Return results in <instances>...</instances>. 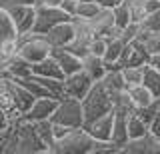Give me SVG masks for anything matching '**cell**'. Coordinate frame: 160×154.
<instances>
[{"instance_id":"cell-42","label":"cell","mask_w":160,"mask_h":154,"mask_svg":"<svg viewBox=\"0 0 160 154\" xmlns=\"http://www.w3.org/2000/svg\"><path fill=\"white\" fill-rule=\"evenodd\" d=\"M52 124H54V138H56V142H58L62 136H66V134H68L70 128L68 126H62V124H56V122H52Z\"/></svg>"},{"instance_id":"cell-6","label":"cell","mask_w":160,"mask_h":154,"mask_svg":"<svg viewBox=\"0 0 160 154\" xmlns=\"http://www.w3.org/2000/svg\"><path fill=\"white\" fill-rule=\"evenodd\" d=\"M18 50V32L8 10L0 4V62H4Z\"/></svg>"},{"instance_id":"cell-29","label":"cell","mask_w":160,"mask_h":154,"mask_svg":"<svg viewBox=\"0 0 160 154\" xmlns=\"http://www.w3.org/2000/svg\"><path fill=\"white\" fill-rule=\"evenodd\" d=\"M112 16H114V26H116L118 30H122L124 26H128V24L132 22V12H130V6L126 2L114 6L112 8Z\"/></svg>"},{"instance_id":"cell-28","label":"cell","mask_w":160,"mask_h":154,"mask_svg":"<svg viewBox=\"0 0 160 154\" xmlns=\"http://www.w3.org/2000/svg\"><path fill=\"white\" fill-rule=\"evenodd\" d=\"M102 84L108 88V92L112 94H116L120 90H124V80H122V74H120V70H106V74L102 76Z\"/></svg>"},{"instance_id":"cell-27","label":"cell","mask_w":160,"mask_h":154,"mask_svg":"<svg viewBox=\"0 0 160 154\" xmlns=\"http://www.w3.org/2000/svg\"><path fill=\"white\" fill-rule=\"evenodd\" d=\"M126 128H128V140H132V138H138V136H142V134L148 132V124L144 122L136 112H130V114H128Z\"/></svg>"},{"instance_id":"cell-12","label":"cell","mask_w":160,"mask_h":154,"mask_svg":"<svg viewBox=\"0 0 160 154\" xmlns=\"http://www.w3.org/2000/svg\"><path fill=\"white\" fill-rule=\"evenodd\" d=\"M56 102H58V98H54V96H40V98H34V102L30 104V108L22 114V118H24V120H28V122L46 120V118L52 116L54 108H56Z\"/></svg>"},{"instance_id":"cell-23","label":"cell","mask_w":160,"mask_h":154,"mask_svg":"<svg viewBox=\"0 0 160 154\" xmlns=\"http://www.w3.org/2000/svg\"><path fill=\"white\" fill-rule=\"evenodd\" d=\"M10 80H12V78H10ZM12 96H14L16 110H18L20 114H24V112L30 108V104L34 102V96H32V94H30L18 80H12Z\"/></svg>"},{"instance_id":"cell-32","label":"cell","mask_w":160,"mask_h":154,"mask_svg":"<svg viewBox=\"0 0 160 154\" xmlns=\"http://www.w3.org/2000/svg\"><path fill=\"white\" fill-rule=\"evenodd\" d=\"M98 10H100V4L96 2V0H92V2H78L76 4V12H74V18L88 20V18H92Z\"/></svg>"},{"instance_id":"cell-11","label":"cell","mask_w":160,"mask_h":154,"mask_svg":"<svg viewBox=\"0 0 160 154\" xmlns=\"http://www.w3.org/2000/svg\"><path fill=\"white\" fill-rule=\"evenodd\" d=\"M150 54L140 40H132L124 44L122 54H120V66H146Z\"/></svg>"},{"instance_id":"cell-31","label":"cell","mask_w":160,"mask_h":154,"mask_svg":"<svg viewBox=\"0 0 160 154\" xmlns=\"http://www.w3.org/2000/svg\"><path fill=\"white\" fill-rule=\"evenodd\" d=\"M12 80H14V78H12ZM18 82L22 84V86L26 88V90H28L30 94H32L34 98H40V96H52V94H50V92H48L46 88H44V86H42V84H40V82L36 80V78H34V76H28V78H20Z\"/></svg>"},{"instance_id":"cell-33","label":"cell","mask_w":160,"mask_h":154,"mask_svg":"<svg viewBox=\"0 0 160 154\" xmlns=\"http://www.w3.org/2000/svg\"><path fill=\"white\" fill-rule=\"evenodd\" d=\"M138 24L144 28V30H148V32H160V8L148 12Z\"/></svg>"},{"instance_id":"cell-17","label":"cell","mask_w":160,"mask_h":154,"mask_svg":"<svg viewBox=\"0 0 160 154\" xmlns=\"http://www.w3.org/2000/svg\"><path fill=\"white\" fill-rule=\"evenodd\" d=\"M0 108L8 114L12 120L20 118L22 114L16 110V104H14V96H12V80L8 76H0Z\"/></svg>"},{"instance_id":"cell-44","label":"cell","mask_w":160,"mask_h":154,"mask_svg":"<svg viewBox=\"0 0 160 154\" xmlns=\"http://www.w3.org/2000/svg\"><path fill=\"white\" fill-rule=\"evenodd\" d=\"M96 2L100 4V8H110V10H112L114 6H118V4H122L124 0H96Z\"/></svg>"},{"instance_id":"cell-24","label":"cell","mask_w":160,"mask_h":154,"mask_svg":"<svg viewBox=\"0 0 160 154\" xmlns=\"http://www.w3.org/2000/svg\"><path fill=\"white\" fill-rule=\"evenodd\" d=\"M124 42L120 40V36H108L106 38V50L102 54V60L106 64H120V54H122Z\"/></svg>"},{"instance_id":"cell-46","label":"cell","mask_w":160,"mask_h":154,"mask_svg":"<svg viewBox=\"0 0 160 154\" xmlns=\"http://www.w3.org/2000/svg\"><path fill=\"white\" fill-rule=\"evenodd\" d=\"M62 0H36V4H48V6H58Z\"/></svg>"},{"instance_id":"cell-10","label":"cell","mask_w":160,"mask_h":154,"mask_svg":"<svg viewBox=\"0 0 160 154\" xmlns=\"http://www.w3.org/2000/svg\"><path fill=\"white\" fill-rule=\"evenodd\" d=\"M120 154H160V138L148 130L142 136L128 140L120 148Z\"/></svg>"},{"instance_id":"cell-41","label":"cell","mask_w":160,"mask_h":154,"mask_svg":"<svg viewBox=\"0 0 160 154\" xmlns=\"http://www.w3.org/2000/svg\"><path fill=\"white\" fill-rule=\"evenodd\" d=\"M4 8H10V6H18V4H36V0H0Z\"/></svg>"},{"instance_id":"cell-14","label":"cell","mask_w":160,"mask_h":154,"mask_svg":"<svg viewBox=\"0 0 160 154\" xmlns=\"http://www.w3.org/2000/svg\"><path fill=\"white\" fill-rule=\"evenodd\" d=\"M112 122H114V114L106 112V114H102V116L94 118L90 122H84L82 128L94 140H110V136H112Z\"/></svg>"},{"instance_id":"cell-21","label":"cell","mask_w":160,"mask_h":154,"mask_svg":"<svg viewBox=\"0 0 160 154\" xmlns=\"http://www.w3.org/2000/svg\"><path fill=\"white\" fill-rule=\"evenodd\" d=\"M124 2L130 6V12H132V22H140L148 12L160 8L158 0H124Z\"/></svg>"},{"instance_id":"cell-13","label":"cell","mask_w":160,"mask_h":154,"mask_svg":"<svg viewBox=\"0 0 160 154\" xmlns=\"http://www.w3.org/2000/svg\"><path fill=\"white\" fill-rule=\"evenodd\" d=\"M88 24L92 28L94 36H116L118 28L114 26V16L110 8H100L92 18H88Z\"/></svg>"},{"instance_id":"cell-47","label":"cell","mask_w":160,"mask_h":154,"mask_svg":"<svg viewBox=\"0 0 160 154\" xmlns=\"http://www.w3.org/2000/svg\"><path fill=\"white\" fill-rule=\"evenodd\" d=\"M78 2H92V0H78Z\"/></svg>"},{"instance_id":"cell-16","label":"cell","mask_w":160,"mask_h":154,"mask_svg":"<svg viewBox=\"0 0 160 154\" xmlns=\"http://www.w3.org/2000/svg\"><path fill=\"white\" fill-rule=\"evenodd\" d=\"M50 54H52L54 60L58 62V66H60V70H62L64 76L82 70V58L76 56V54H72L70 50H66V48H52Z\"/></svg>"},{"instance_id":"cell-4","label":"cell","mask_w":160,"mask_h":154,"mask_svg":"<svg viewBox=\"0 0 160 154\" xmlns=\"http://www.w3.org/2000/svg\"><path fill=\"white\" fill-rule=\"evenodd\" d=\"M24 60H28L30 64L40 62L42 58L50 56L52 52V44L48 42V38L44 34H36V32H28L18 36V50H16Z\"/></svg>"},{"instance_id":"cell-25","label":"cell","mask_w":160,"mask_h":154,"mask_svg":"<svg viewBox=\"0 0 160 154\" xmlns=\"http://www.w3.org/2000/svg\"><path fill=\"white\" fill-rule=\"evenodd\" d=\"M126 90H128V96H130V100H132L134 108L146 106V104H150L152 100H156V98H154V94L150 92L142 82H140V84H134V86H128Z\"/></svg>"},{"instance_id":"cell-30","label":"cell","mask_w":160,"mask_h":154,"mask_svg":"<svg viewBox=\"0 0 160 154\" xmlns=\"http://www.w3.org/2000/svg\"><path fill=\"white\" fill-rule=\"evenodd\" d=\"M120 74H122L124 86H134V84L142 82V74H144V66H122L120 68Z\"/></svg>"},{"instance_id":"cell-34","label":"cell","mask_w":160,"mask_h":154,"mask_svg":"<svg viewBox=\"0 0 160 154\" xmlns=\"http://www.w3.org/2000/svg\"><path fill=\"white\" fill-rule=\"evenodd\" d=\"M158 106H160V98L152 100L150 104H146V106H138V108H134V112H136L146 124H150V120L154 118V114H156V110H158Z\"/></svg>"},{"instance_id":"cell-36","label":"cell","mask_w":160,"mask_h":154,"mask_svg":"<svg viewBox=\"0 0 160 154\" xmlns=\"http://www.w3.org/2000/svg\"><path fill=\"white\" fill-rule=\"evenodd\" d=\"M138 32H140V24L138 22H130L128 26H124L122 30H118V36H120V40L124 44H128V42H132V40L138 38Z\"/></svg>"},{"instance_id":"cell-8","label":"cell","mask_w":160,"mask_h":154,"mask_svg":"<svg viewBox=\"0 0 160 154\" xmlns=\"http://www.w3.org/2000/svg\"><path fill=\"white\" fill-rule=\"evenodd\" d=\"M92 84H94V80L84 70L72 72V74L62 78V96H72V98L82 100Z\"/></svg>"},{"instance_id":"cell-7","label":"cell","mask_w":160,"mask_h":154,"mask_svg":"<svg viewBox=\"0 0 160 154\" xmlns=\"http://www.w3.org/2000/svg\"><path fill=\"white\" fill-rule=\"evenodd\" d=\"M72 20V16L66 14L60 6H48V4H36V14H34V26L32 32L36 34H46L52 26L58 22Z\"/></svg>"},{"instance_id":"cell-45","label":"cell","mask_w":160,"mask_h":154,"mask_svg":"<svg viewBox=\"0 0 160 154\" xmlns=\"http://www.w3.org/2000/svg\"><path fill=\"white\" fill-rule=\"evenodd\" d=\"M148 64H150L152 68H156V70H160V52H156V54H150Z\"/></svg>"},{"instance_id":"cell-22","label":"cell","mask_w":160,"mask_h":154,"mask_svg":"<svg viewBox=\"0 0 160 154\" xmlns=\"http://www.w3.org/2000/svg\"><path fill=\"white\" fill-rule=\"evenodd\" d=\"M34 128H36V134L38 138L42 140V144L46 146L48 154H52V148L54 144H56V138H54V124L50 118H46V120H38L34 122Z\"/></svg>"},{"instance_id":"cell-18","label":"cell","mask_w":160,"mask_h":154,"mask_svg":"<svg viewBox=\"0 0 160 154\" xmlns=\"http://www.w3.org/2000/svg\"><path fill=\"white\" fill-rule=\"evenodd\" d=\"M114 114V122H112V140L116 146L122 148L124 144L128 142V128H126V122H128V112H122V110H112Z\"/></svg>"},{"instance_id":"cell-48","label":"cell","mask_w":160,"mask_h":154,"mask_svg":"<svg viewBox=\"0 0 160 154\" xmlns=\"http://www.w3.org/2000/svg\"><path fill=\"white\" fill-rule=\"evenodd\" d=\"M158 2H160V0H158Z\"/></svg>"},{"instance_id":"cell-3","label":"cell","mask_w":160,"mask_h":154,"mask_svg":"<svg viewBox=\"0 0 160 154\" xmlns=\"http://www.w3.org/2000/svg\"><path fill=\"white\" fill-rule=\"evenodd\" d=\"M94 146V138L80 128H70L66 136H62L54 144L52 154H90Z\"/></svg>"},{"instance_id":"cell-1","label":"cell","mask_w":160,"mask_h":154,"mask_svg":"<svg viewBox=\"0 0 160 154\" xmlns=\"http://www.w3.org/2000/svg\"><path fill=\"white\" fill-rule=\"evenodd\" d=\"M8 154H48L46 146L38 138L34 122L24 120L22 116L10 124Z\"/></svg>"},{"instance_id":"cell-38","label":"cell","mask_w":160,"mask_h":154,"mask_svg":"<svg viewBox=\"0 0 160 154\" xmlns=\"http://www.w3.org/2000/svg\"><path fill=\"white\" fill-rule=\"evenodd\" d=\"M148 130L152 132L156 138H160V106H158L156 114H154V118H152V120H150V124H148Z\"/></svg>"},{"instance_id":"cell-19","label":"cell","mask_w":160,"mask_h":154,"mask_svg":"<svg viewBox=\"0 0 160 154\" xmlns=\"http://www.w3.org/2000/svg\"><path fill=\"white\" fill-rule=\"evenodd\" d=\"M32 74H36V76H48V78H56V80H62L64 74L60 70L58 62L54 60V56L50 54V56L42 58L40 62H34L32 64Z\"/></svg>"},{"instance_id":"cell-9","label":"cell","mask_w":160,"mask_h":154,"mask_svg":"<svg viewBox=\"0 0 160 154\" xmlns=\"http://www.w3.org/2000/svg\"><path fill=\"white\" fill-rule=\"evenodd\" d=\"M6 10H8L10 18H12V22H14V28H16L18 36L32 32L36 4H18V6H10V8H6Z\"/></svg>"},{"instance_id":"cell-2","label":"cell","mask_w":160,"mask_h":154,"mask_svg":"<svg viewBox=\"0 0 160 154\" xmlns=\"http://www.w3.org/2000/svg\"><path fill=\"white\" fill-rule=\"evenodd\" d=\"M80 104H82V112H84V122H90L106 112H112V108H114L112 94L102 84V80H96L90 86V90L80 100Z\"/></svg>"},{"instance_id":"cell-39","label":"cell","mask_w":160,"mask_h":154,"mask_svg":"<svg viewBox=\"0 0 160 154\" xmlns=\"http://www.w3.org/2000/svg\"><path fill=\"white\" fill-rule=\"evenodd\" d=\"M8 142H10V126L0 132V154H8Z\"/></svg>"},{"instance_id":"cell-26","label":"cell","mask_w":160,"mask_h":154,"mask_svg":"<svg viewBox=\"0 0 160 154\" xmlns=\"http://www.w3.org/2000/svg\"><path fill=\"white\" fill-rule=\"evenodd\" d=\"M142 84L154 94V98H160V70L146 64L144 66V74H142Z\"/></svg>"},{"instance_id":"cell-20","label":"cell","mask_w":160,"mask_h":154,"mask_svg":"<svg viewBox=\"0 0 160 154\" xmlns=\"http://www.w3.org/2000/svg\"><path fill=\"white\" fill-rule=\"evenodd\" d=\"M82 70L92 78L94 82L102 80V76L106 74V66H104L102 56H94V54H86L82 58Z\"/></svg>"},{"instance_id":"cell-43","label":"cell","mask_w":160,"mask_h":154,"mask_svg":"<svg viewBox=\"0 0 160 154\" xmlns=\"http://www.w3.org/2000/svg\"><path fill=\"white\" fill-rule=\"evenodd\" d=\"M10 122H12V118H10L8 114L4 112L2 108H0V132H2V130H6V128L10 126Z\"/></svg>"},{"instance_id":"cell-40","label":"cell","mask_w":160,"mask_h":154,"mask_svg":"<svg viewBox=\"0 0 160 154\" xmlns=\"http://www.w3.org/2000/svg\"><path fill=\"white\" fill-rule=\"evenodd\" d=\"M76 4H78V0H62L58 6L62 8V10L66 12V14H70V16L74 18V12H76Z\"/></svg>"},{"instance_id":"cell-37","label":"cell","mask_w":160,"mask_h":154,"mask_svg":"<svg viewBox=\"0 0 160 154\" xmlns=\"http://www.w3.org/2000/svg\"><path fill=\"white\" fill-rule=\"evenodd\" d=\"M106 50V36H92L88 42V54L94 56H102Z\"/></svg>"},{"instance_id":"cell-35","label":"cell","mask_w":160,"mask_h":154,"mask_svg":"<svg viewBox=\"0 0 160 154\" xmlns=\"http://www.w3.org/2000/svg\"><path fill=\"white\" fill-rule=\"evenodd\" d=\"M90 154H120V146H116L112 140H94Z\"/></svg>"},{"instance_id":"cell-15","label":"cell","mask_w":160,"mask_h":154,"mask_svg":"<svg viewBox=\"0 0 160 154\" xmlns=\"http://www.w3.org/2000/svg\"><path fill=\"white\" fill-rule=\"evenodd\" d=\"M44 36L48 38V42L52 44V48H64V46H68L74 38V24H72V20L58 22L56 26H52Z\"/></svg>"},{"instance_id":"cell-5","label":"cell","mask_w":160,"mask_h":154,"mask_svg":"<svg viewBox=\"0 0 160 154\" xmlns=\"http://www.w3.org/2000/svg\"><path fill=\"white\" fill-rule=\"evenodd\" d=\"M50 120L56 122V124H62V126H68V128H80L84 124L82 104H80L78 98L60 96Z\"/></svg>"}]
</instances>
